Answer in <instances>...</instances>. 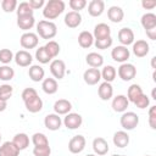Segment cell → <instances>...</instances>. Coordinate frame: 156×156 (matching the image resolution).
Segmentation results:
<instances>
[{
	"label": "cell",
	"instance_id": "cell-6",
	"mask_svg": "<svg viewBox=\"0 0 156 156\" xmlns=\"http://www.w3.org/2000/svg\"><path fill=\"white\" fill-rule=\"evenodd\" d=\"M38 43H39L38 34L33 33V32H26L20 38V44L23 49H29V50L34 49V48H37Z\"/></svg>",
	"mask_w": 156,
	"mask_h": 156
},
{
	"label": "cell",
	"instance_id": "cell-9",
	"mask_svg": "<svg viewBox=\"0 0 156 156\" xmlns=\"http://www.w3.org/2000/svg\"><path fill=\"white\" fill-rule=\"evenodd\" d=\"M111 56H112L113 61L119 62V63H124V62H127V60L129 58L130 52H129V49H127V46L118 45V46H115V48L112 49Z\"/></svg>",
	"mask_w": 156,
	"mask_h": 156
},
{
	"label": "cell",
	"instance_id": "cell-54",
	"mask_svg": "<svg viewBox=\"0 0 156 156\" xmlns=\"http://www.w3.org/2000/svg\"><path fill=\"white\" fill-rule=\"evenodd\" d=\"M87 156H96V155H93V154H89V155H87Z\"/></svg>",
	"mask_w": 156,
	"mask_h": 156
},
{
	"label": "cell",
	"instance_id": "cell-30",
	"mask_svg": "<svg viewBox=\"0 0 156 156\" xmlns=\"http://www.w3.org/2000/svg\"><path fill=\"white\" fill-rule=\"evenodd\" d=\"M78 44H79L80 48H83V49H89V48L94 44L93 33H90V32H88V30L80 32L79 35H78Z\"/></svg>",
	"mask_w": 156,
	"mask_h": 156
},
{
	"label": "cell",
	"instance_id": "cell-16",
	"mask_svg": "<svg viewBox=\"0 0 156 156\" xmlns=\"http://www.w3.org/2000/svg\"><path fill=\"white\" fill-rule=\"evenodd\" d=\"M105 10V2L102 0H91L88 4V13L91 17H99Z\"/></svg>",
	"mask_w": 156,
	"mask_h": 156
},
{
	"label": "cell",
	"instance_id": "cell-24",
	"mask_svg": "<svg viewBox=\"0 0 156 156\" xmlns=\"http://www.w3.org/2000/svg\"><path fill=\"white\" fill-rule=\"evenodd\" d=\"M28 76L33 82H41L45 77V71L39 65H32L28 69Z\"/></svg>",
	"mask_w": 156,
	"mask_h": 156
},
{
	"label": "cell",
	"instance_id": "cell-23",
	"mask_svg": "<svg viewBox=\"0 0 156 156\" xmlns=\"http://www.w3.org/2000/svg\"><path fill=\"white\" fill-rule=\"evenodd\" d=\"M35 24V18L33 15L30 16H18L17 17V26L20 27V29L22 30H29L34 27Z\"/></svg>",
	"mask_w": 156,
	"mask_h": 156
},
{
	"label": "cell",
	"instance_id": "cell-8",
	"mask_svg": "<svg viewBox=\"0 0 156 156\" xmlns=\"http://www.w3.org/2000/svg\"><path fill=\"white\" fill-rule=\"evenodd\" d=\"M85 144H87V140H85V138L83 135H80V134L74 135L68 141V150L72 154H80L84 150Z\"/></svg>",
	"mask_w": 156,
	"mask_h": 156
},
{
	"label": "cell",
	"instance_id": "cell-22",
	"mask_svg": "<svg viewBox=\"0 0 156 156\" xmlns=\"http://www.w3.org/2000/svg\"><path fill=\"white\" fill-rule=\"evenodd\" d=\"M98 94L101 100H104V101L110 100L113 96V88H112L111 83H107V82L101 83L98 88Z\"/></svg>",
	"mask_w": 156,
	"mask_h": 156
},
{
	"label": "cell",
	"instance_id": "cell-40",
	"mask_svg": "<svg viewBox=\"0 0 156 156\" xmlns=\"http://www.w3.org/2000/svg\"><path fill=\"white\" fill-rule=\"evenodd\" d=\"M12 93H13V88L10 84H2V85H0V99L7 101L12 96Z\"/></svg>",
	"mask_w": 156,
	"mask_h": 156
},
{
	"label": "cell",
	"instance_id": "cell-11",
	"mask_svg": "<svg viewBox=\"0 0 156 156\" xmlns=\"http://www.w3.org/2000/svg\"><path fill=\"white\" fill-rule=\"evenodd\" d=\"M129 106V101L127 99L126 95H117L112 99V104H111V107L115 112H119V113H123L127 111V107Z\"/></svg>",
	"mask_w": 156,
	"mask_h": 156
},
{
	"label": "cell",
	"instance_id": "cell-45",
	"mask_svg": "<svg viewBox=\"0 0 156 156\" xmlns=\"http://www.w3.org/2000/svg\"><path fill=\"white\" fill-rule=\"evenodd\" d=\"M50 154H51L50 145H46V146H34V149H33V155L34 156H50Z\"/></svg>",
	"mask_w": 156,
	"mask_h": 156
},
{
	"label": "cell",
	"instance_id": "cell-41",
	"mask_svg": "<svg viewBox=\"0 0 156 156\" xmlns=\"http://www.w3.org/2000/svg\"><path fill=\"white\" fill-rule=\"evenodd\" d=\"M13 60V52L10 49H1L0 50V62L4 65L10 63Z\"/></svg>",
	"mask_w": 156,
	"mask_h": 156
},
{
	"label": "cell",
	"instance_id": "cell-3",
	"mask_svg": "<svg viewBox=\"0 0 156 156\" xmlns=\"http://www.w3.org/2000/svg\"><path fill=\"white\" fill-rule=\"evenodd\" d=\"M37 33L43 39H52L57 34V27L54 22L43 20L37 24Z\"/></svg>",
	"mask_w": 156,
	"mask_h": 156
},
{
	"label": "cell",
	"instance_id": "cell-2",
	"mask_svg": "<svg viewBox=\"0 0 156 156\" xmlns=\"http://www.w3.org/2000/svg\"><path fill=\"white\" fill-rule=\"evenodd\" d=\"M65 7H66V5L62 0H49L44 5L43 16L46 18V21L48 20H55L65 11Z\"/></svg>",
	"mask_w": 156,
	"mask_h": 156
},
{
	"label": "cell",
	"instance_id": "cell-49",
	"mask_svg": "<svg viewBox=\"0 0 156 156\" xmlns=\"http://www.w3.org/2000/svg\"><path fill=\"white\" fill-rule=\"evenodd\" d=\"M141 6L145 10H152L156 6V1L155 0H143L141 1Z\"/></svg>",
	"mask_w": 156,
	"mask_h": 156
},
{
	"label": "cell",
	"instance_id": "cell-48",
	"mask_svg": "<svg viewBox=\"0 0 156 156\" xmlns=\"http://www.w3.org/2000/svg\"><path fill=\"white\" fill-rule=\"evenodd\" d=\"M28 4L33 10H38V9H41L45 5V1L44 0H29Z\"/></svg>",
	"mask_w": 156,
	"mask_h": 156
},
{
	"label": "cell",
	"instance_id": "cell-50",
	"mask_svg": "<svg viewBox=\"0 0 156 156\" xmlns=\"http://www.w3.org/2000/svg\"><path fill=\"white\" fill-rule=\"evenodd\" d=\"M145 32H146V35L149 37V39H151V40H155L156 39V28L149 29V30H145Z\"/></svg>",
	"mask_w": 156,
	"mask_h": 156
},
{
	"label": "cell",
	"instance_id": "cell-13",
	"mask_svg": "<svg viewBox=\"0 0 156 156\" xmlns=\"http://www.w3.org/2000/svg\"><path fill=\"white\" fill-rule=\"evenodd\" d=\"M13 60H15L17 66H20V67H28V66L32 65L33 57H32V55L27 50H20V51H17L15 54Z\"/></svg>",
	"mask_w": 156,
	"mask_h": 156
},
{
	"label": "cell",
	"instance_id": "cell-47",
	"mask_svg": "<svg viewBox=\"0 0 156 156\" xmlns=\"http://www.w3.org/2000/svg\"><path fill=\"white\" fill-rule=\"evenodd\" d=\"M149 124L152 129H156V106H151L149 110Z\"/></svg>",
	"mask_w": 156,
	"mask_h": 156
},
{
	"label": "cell",
	"instance_id": "cell-44",
	"mask_svg": "<svg viewBox=\"0 0 156 156\" xmlns=\"http://www.w3.org/2000/svg\"><path fill=\"white\" fill-rule=\"evenodd\" d=\"M138 108H146L149 105H150V99H149V96L147 95H145V94H141L138 99H135V101L133 102Z\"/></svg>",
	"mask_w": 156,
	"mask_h": 156
},
{
	"label": "cell",
	"instance_id": "cell-20",
	"mask_svg": "<svg viewBox=\"0 0 156 156\" xmlns=\"http://www.w3.org/2000/svg\"><path fill=\"white\" fill-rule=\"evenodd\" d=\"M72 110V104L66 99H58L54 104V111L56 115H67Z\"/></svg>",
	"mask_w": 156,
	"mask_h": 156
},
{
	"label": "cell",
	"instance_id": "cell-42",
	"mask_svg": "<svg viewBox=\"0 0 156 156\" xmlns=\"http://www.w3.org/2000/svg\"><path fill=\"white\" fill-rule=\"evenodd\" d=\"M113 40L111 37L108 38H104V39H99V40H94V44L96 46V49H100V50H105V49H108L111 45H112Z\"/></svg>",
	"mask_w": 156,
	"mask_h": 156
},
{
	"label": "cell",
	"instance_id": "cell-29",
	"mask_svg": "<svg viewBox=\"0 0 156 156\" xmlns=\"http://www.w3.org/2000/svg\"><path fill=\"white\" fill-rule=\"evenodd\" d=\"M140 23H141V26H143V28H144L145 30L156 28V15L152 13V12H146V13H144V15L141 16Z\"/></svg>",
	"mask_w": 156,
	"mask_h": 156
},
{
	"label": "cell",
	"instance_id": "cell-19",
	"mask_svg": "<svg viewBox=\"0 0 156 156\" xmlns=\"http://www.w3.org/2000/svg\"><path fill=\"white\" fill-rule=\"evenodd\" d=\"M149 50H150V46L149 44L146 43V40H136L133 43V54L136 56V57H144L149 54Z\"/></svg>",
	"mask_w": 156,
	"mask_h": 156
},
{
	"label": "cell",
	"instance_id": "cell-28",
	"mask_svg": "<svg viewBox=\"0 0 156 156\" xmlns=\"http://www.w3.org/2000/svg\"><path fill=\"white\" fill-rule=\"evenodd\" d=\"M20 150L12 141H5L0 146V156H18Z\"/></svg>",
	"mask_w": 156,
	"mask_h": 156
},
{
	"label": "cell",
	"instance_id": "cell-56",
	"mask_svg": "<svg viewBox=\"0 0 156 156\" xmlns=\"http://www.w3.org/2000/svg\"><path fill=\"white\" fill-rule=\"evenodd\" d=\"M145 156H150V155H145Z\"/></svg>",
	"mask_w": 156,
	"mask_h": 156
},
{
	"label": "cell",
	"instance_id": "cell-52",
	"mask_svg": "<svg viewBox=\"0 0 156 156\" xmlns=\"http://www.w3.org/2000/svg\"><path fill=\"white\" fill-rule=\"evenodd\" d=\"M155 61H156V57H155V56H154V57H152V58H151V67H152V68H154V69H155V68H156V66H155Z\"/></svg>",
	"mask_w": 156,
	"mask_h": 156
},
{
	"label": "cell",
	"instance_id": "cell-1",
	"mask_svg": "<svg viewBox=\"0 0 156 156\" xmlns=\"http://www.w3.org/2000/svg\"><path fill=\"white\" fill-rule=\"evenodd\" d=\"M21 96H22V100L24 102L27 111H29L30 113H37V112L41 111L43 100L39 98V95L34 88H26L22 91Z\"/></svg>",
	"mask_w": 156,
	"mask_h": 156
},
{
	"label": "cell",
	"instance_id": "cell-10",
	"mask_svg": "<svg viewBox=\"0 0 156 156\" xmlns=\"http://www.w3.org/2000/svg\"><path fill=\"white\" fill-rule=\"evenodd\" d=\"M82 123H83V117L76 112H69L63 118V124L67 129H77L82 126Z\"/></svg>",
	"mask_w": 156,
	"mask_h": 156
},
{
	"label": "cell",
	"instance_id": "cell-53",
	"mask_svg": "<svg viewBox=\"0 0 156 156\" xmlns=\"http://www.w3.org/2000/svg\"><path fill=\"white\" fill-rule=\"evenodd\" d=\"M112 156H127V155H116V154H115V155H112Z\"/></svg>",
	"mask_w": 156,
	"mask_h": 156
},
{
	"label": "cell",
	"instance_id": "cell-21",
	"mask_svg": "<svg viewBox=\"0 0 156 156\" xmlns=\"http://www.w3.org/2000/svg\"><path fill=\"white\" fill-rule=\"evenodd\" d=\"M93 150H94V152H95L96 155L104 156V155H106L107 151H108V144H107V141H106L104 138L98 136V138H95V139L93 140Z\"/></svg>",
	"mask_w": 156,
	"mask_h": 156
},
{
	"label": "cell",
	"instance_id": "cell-31",
	"mask_svg": "<svg viewBox=\"0 0 156 156\" xmlns=\"http://www.w3.org/2000/svg\"><path fill=\"white\" fill-rule=\"evenodd\" d=\"M85 61L90 68H99L104 65V57L98 52H89L85 57Z\"/></svg>",
	"mask_w": 156,
	"mask_h": 156
},
{
	"label": "cell",
	"instance_id": "cell-26",
	"mask_svg": "<svg viewBox=\"0 0 156 156\" xmlns=\"http://www.w3.org/2000/svg\"><path fill=\"white\" fill-rule=\"evenodd\" d=\"M107 17L111 22L119 23V22H122L123 17H124V12H123L122 7H119V6H111L107 10Z\"/></svg>",
	"mask_w": 156,
	"mask_h": 156
},
{
	"label": "cell",
	"instance_id": "cell-33",
	"mask_svg": "<svg viewBox=\"0 0 156 156\" xmlns=\"http://www.w3.org/2000/svg\"><path fill=\"white\" fill-rule=\"evenodd\" d=\"M100 73H101V78H102L105 82H107V83L113 82L115 78H116V76H117L116 68H115L113 66H110V65H108V66H105Z\"/></svg>",
	"mask_w": 156,
	"mask_h": 156
},
{
	"label": "cell",
	"instance_id": "cell-46",
	"mask_svg": "<svg viewBox=\"0 0 156 156\" xmlns=\"http://www.w3.org/2000/svg\"><path fill=\"white\" fill-rule=\"evenodd\" d=\"M68 5L73 11L79 12L80 10H83L87 6V0H69Z\"/></svg>",
	"mask_w": 156,
	"mask_h": 156
},
{
	"label": "cell",
	"instance_id": "cell-14",
	"mask_svg": "<svg viewBox=\"0 0 156 156\" xmlns=\"http://www.w3.org/2000/svg\"><path fill=\"white\" fill-rule=\"evenodd\" d=\"M83 79L88 85H95L101 79V73L99 68H88L83 73Z\"/></svg>",
	"mask_w": 156,
	"mask_h": 156
},
{
	"label": "cell",
	"instance_id": "cell-18",
	"mask_svg": "<svg viewBox=\"0 0 156 156\" xmlns=\"http://www.w3.org/2000/svg\"><path fill=\"white\" fill-rule=\"evenodd\" d=\"M82 23V15L76 11H69L65 16V24L68 28H77Z\"/></svg>",
	"mask_w": 156,
	"mask_h": 156
},
{
	"label": "cell",
	"instance_id": "cell-34",
	"mask_svg": "<svg viewBox=\"0 0 156 156\" xmlns=\"http://www.w3.org/2000/svg\"><path fill=\"white\" fill-rule=\"evenodd\" d=\"M141 94H144L141 87H140L139 84H132V85L128 88V91H127V99H128V101L134 102L135 99H138Z\"/></svg>",
	"mask_w": 156,
	"mask_h": 156
},
{
	"label": "cell",
	"instance_id": "cell-12",
	"mask_svg": "<svg viewBox=\"0 0 156 156\" xmlns=\"http://www.w3.org/2000/svg\"><path fill=\"white\" fill-rule=\"evenodd\" d=\"M44 126H45L49 130L55 132V130H58V129L61 128V126H62V119H61V117H60L58 115H56V113H49V115H46L45 118H44Z\"/></svg>",
	"mask_w": 156,
	"mask_h": 156
},
{
	"label": "cell",
	"instance_id": "cell-32",
	"mask_svg": "<svg viewBox=\"0 0 156 156\" xmlns=\"http://www.w3.org/2000/svg\"><path fill=\"white\" fill-rule=\"evenodd\" d=\"M12 143L17 146V149L20 151H22V150H24V149L28 147V145H29V136L26 133H17L13 136Z\"/></svg>",
	"mask_w": 156,
	"mask_h": 156
},
{
	"label": "cell",
	"instance_id": "cell-25",
	"mask_svg": "<svg viewBox=\"0 0 156 156\" xmlns=\"http://www.w3.org/2000/svg\"><path fill=\"white\" fill-rule=\"evenodd\" d=\"M113 144L117 147H126L129 144V135L126 130H117L113 134Z\"/></svg>",
	"mask_w": 156,
	"mask_h": 156
},
{
	"label": "cell",
	"instance_id": "cell-55",
	"mask_svg": "<svg viewBox=\"0 0 156 156\" xmlns=\"http://www.w3.org/2000/svg\"><path fill=\"white\" fill-rule=\"evenodd\" d=\"M0 141H1V133H0Z\"/></svg>",
	"mask_w": 156,
	"mask_h": 156
},
{
	"label": "cell",
	"instance_id": "cell-39",
	"mask_svg": "<svg viewBox=\"0 0 156 156\" xmlns=\"http://www.w3.org/2000/svg\"><path fill=\"white\" fill-rule=\"evenodd\" d=\"M32 143L34 146H46L49 145L48 136L44 133H34L32 135Z\"/></svg>",
	"mask_w": 156,
	"mask_h": 156
},
{
	"label": "cell",
	"instance_id": "cell-37",
	"mask_svg": "<svg viewBox=\"0 0 156 156\" xmlns=\"http://www.w3.org/2000/svg\"><path fill=\"white\" fill-rule=\"evenodd\" d=\"M13 77H15V71H13V68H11V67L7 66V65L0 66V80L9 82V80H11Z\"/></svg>",
	"mask_w": 156,
	"mask_h": 156
},
{
	"label": "cell",
	"instance_id": "cell-17",
	"mask_svg": "<svg viewBox=\"0 0 156 156\" xmlns=\"http://www.w3.org/2000/svg\"><path fill=\"white\" fill-rule=\"evenodd\" d=\"M93 37H94V40H99V39H104V38L111 37V28H110V26H107L106 23H98L94 27Z\"/></svg>",
	"mask_w": 156,
	"mask_h": 156
},
{
	"label": "cell",
	"instance_id": "cell-5",
	"mask_svg": "<svg viewBox=\"0 0 156 156\" xmlns=\"http://www.w3.org/2000/svg\"><path fill=\"white\" fill-rule=\"evenodd\" d=\"M117 74H118V77H119L122 80L129 82V80H132V79L136 76V68H135L134 65L124 62V63H121V66L118 67Z\"/></svg>",
	"mask_w": 156,
	"mask_h": 156
},
{
	"label": "cell",
	"instance_id": "cell-4",
	"mask_svg": "<svg viewBox=\"0 0 156 156\" xmlns=\"http://www.w3.org/2000/svg\"><path fill=\"white\" fill-rule=\"evenodd\" d=\"M121 127L126 130H133L139 124V116L133 111H126L119 118Z\"/></svg>",
	"mask_w": 156,
	"mask_h": 156
},
{
	"label": "cell",
	"instance_id": "cell-15",
	"mask_svg": "<svg viewBox=\"0 0 156 156\" xmlns=\"http://www.w3.org/2000/svg\"><path fill=\"white\" fill-rule=\"evenodd\" d=\"M118 41L123 46H128V45L133 44L134 43V32L128 27L121 28L118 32Z\"/></svg>",
	"mask_w": 156,
	"mask_h": 156
},
{
	"label": "cell",
	"instance_id": "cell-51",
	"mask_svg": "<svg viewBox=\"0 0 156 156\" xmlns=\"http://www.w3.org/2000/svg\"><path fill=\"white\" fill-rule=\"evenodd\" d=\"M6 108H7V101H5V100L0 99V112L5 111Z\"/></svg>",
	"mask_w": 156,
	"mask_h": 156
},
{
	"label": "cell",
	"instance_id": "cell-36",
	"mask_svg": "<svg viewBox=\"0 0 156 156\" xmlns=\"http://www.w3.org/2000/svg\"><path fill=\"white\" fill-rule=\"evenodd\" d=\"M35 58L39 61V63H43V65L49 63L52 60L44 46H39V49H37V51H35Z\"/></svg>",
	"mask_w": 156,
	"mask_h": 156
},
{
	"label": "cell",
	"instance_id": "cell-43",
	"mask_svg": "<svg viewBox=\"0 0 156 156\" xmlns=\"http://www.w3.org/2000/svg\"><path fill=\"white\" fill-rule=\"evenodd\" d=\"M18 6V2L16 0H2L1 7L5 12H13Z\"/></svg>",
	"mask_w": 156,
	"mask_h": 156
},
{
	"label": "cell",
	"instance_id": "cell-35",
	"mask_svg": "<svg viewBox=\"0 0 156 156\" xmlns=\"http://www.w3.org/2000/svg\"><path fill=\"white\" fill-rule=\"evenodd\" d=\"M44 48L46 49V51H48V54L50 55L51 58H55V57L60 54V45H58V43L55 41V40H49V41L44 45Z\"/></svg>",
	"mask_w": 156,
	"mask_h": 156
},
{
	"label": "cell",
	"instance_id": "cell-38",
	"mask_svg": "<svg viewBox=\"0 0 156 156\" xmlns=\"http://www.w3.org/2000/svg\"><path fill=\"white\" fill-rule=\"evenodd\" d=\"M16 12H17V17L18 16H30L33 15L34 10L29 6L28 1H23V2H20L17 9H16Z\"/></svg>",
	"mask_w": 156,
	"mask_h": 156
},
{
	"label": "cell",
	"instance_id": "cell-7",
	"mask_svg": "<svg viewBox=\"0 0 156 156\" xmlns=\"http://www.w3.org/2000/svg\"><path fill=\"white\" fill-rule=\"evenodd\" d=\"M50 72L55 79H62L66 74V63L62 60L55 58L50 62Z\"/></svg>",
	"mask_w": 156,
	"mask_h": 156
},
{
	"label": "cell",
	"instance_id": "cell-27",
	"mask_svg": "<svg viewBox=\"0 0 156 156\" xmlns=\"http://www.w3.org/2000/svg\"><path fill=\"white\" fill-rule=\"evenodd\" d=\"M41 88H43V91L45 94L52 95L57 91L58 84H57V80L55 78H44L43 83H41Z\"/></svg>",
	"mask_w": 156,
	"mask_h": 156
}]
</instances>
